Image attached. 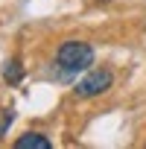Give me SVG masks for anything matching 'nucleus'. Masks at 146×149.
I'll list each match as a JSON object with an SVG mask.
<instances>
[{"label":"nucleus","mask_w":146,"mask_h":149,"mask_svg":"<svg viewBox=\"0 0 146 149\" xmlns=\"http://www.w3.org/2000/svg\"><path fill=\"white\" fill-rule=\"evenodd\" d=\"M56 61L64 73H79V70H88L94 64V50L85 41H64L56 53Z\"/></svg>","instance_id":"f257e3e1"},{"label":"nucleus","mask_w":146,"mask_h":149,"mask_svg":"<svg viewBox=\"0 0 146 149\" xmlns=\"http://www.w3.org/2000/svg\"><path fill=\"white\" fill-rule=\"evenodd\" d=\"M111 82H114L111 70H94V73H88V76L76 85V94L88 100V97H97V94L108 91V88H111Z\"/></svg>","instance_id":"f03ea898"},{"label":"nucleus","mask_w":146,"mask_h":149,"mask_svg":"<svg viewBox=\"0 0 146 149\" xmlns=\"http://www.w3.org/2000/svg\"><path fill=\"white\" fill-rule=\"evenodd\" d=\"M15 146H18V149H50L53 143H50L44 134H38V132H29V134L18 137V140H15Z\"/></svg>","instance_id":"7ed1b4c3"},{"label":"nucleus","mask_w":146,"mask_h":149,"mask_svg":"<svg viewBox=\"0 0 146 149\" xmlns=\"http://www.w3.org/2000/svg\"><path fill=\"white\" fill-rule=\"evenodd\" d=\"M3 79H6V82H12V85H18V82L24 79V67H21V61H18V58L6 61V67H3Z\"/></svg>","instance_id":"20e7f679"},{"label":"nucleus","mask_w":146,"mask_h":149,"mask_svg":"<svg viewBox=\"0 0 146 149\" xmlns=\"http://www.w3.org/2000/svg\"><path fill=\"white\" fill-rule=\"evenodd\" d=\"M99 3H108V0H99Z\"/></svg>","instance_id":"39448f33"}]
</instances>
